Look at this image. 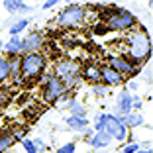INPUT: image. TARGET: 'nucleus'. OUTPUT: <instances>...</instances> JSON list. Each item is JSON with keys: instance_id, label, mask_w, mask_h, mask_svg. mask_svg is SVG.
<instances>
[{"instance_id": "obj_30", "label": "nucleus", "mask_w": 153, "mask_h": 153, "mask_svg": "<svg viewBox=\"0 0 153 153\" xmlns=\"http://www.w3.org/2000/svg\"><path fill=\"white\" fill-rule=\"evenodd\" d=\"M92 135H94V131H92V130H88V128H86V134H85V140H86V141H88V140H90V137H92Z\"/></svg>"}, {"instance_id": "obj_29", "label": "nucleus", "mask_w": 153, "mask_h": 153, "mask_svg": "<svg viewBox=\"0 0 153 153\" xmlns=\"http://www.w3.org/2000/svg\"><path fill=\"white\" fill-rule=\"evenodd\" d=\"M30 12H33V8H32V6H26V4H24L22 10H20L18 14H30Z\"/></svg>"}, {"instance_id": "obj_24", "label": "nucleus", "mask_w": 153, "mask_h": 153, "mask_svg": "<svg viewBox=\"0 0 153 153\" xmlns=\"http://www.w3.org/2000/svg\"><path fill=\"white\" fill-rule=\"evenodd\" d=\"M104 130V114H98L94 118V131H102Z\"/></svg>"}, {"instance_id": "obj_10", "label": "nucleus", "mask_w": 153, "mask_h": 153, "mask_svg": "<svg viewBox=\"0 0 153 153\" xmlns=\"http://www.w3.org/2000/svg\"><path fill=\"white\" fill-rule=\"evenodd\" d=\"M43 43H45L43 33L33 32V33H30L27 37L22 39V53H33V51H39L41 47H43Z\"/></svg>"}, {"instance_id": "obj_9", "label": "nucleus", "mask_w": 153, "mask_h": 153, "mask_svg": "<svg viewBox=\"0 0 153 153\" xmlns=\"http://www.w3.org/2000/svg\"><path fill=\"white\" fill-rule=\"evenodd\" d=\"M108 67L114 69V71H118V73H122L124 76L137 71V69H135L126 57H122V55H110V57H108Z\"/></svg>"}, {"instance_id": "obj_32", "label": "nucleus", "mask_w": 153, "mask_h": 153, "mask_svg": "<svg viewBox=\"0 0 153 153\" xmlns=\"http://www.w3.org/2000/svg\"><path fill=\"white\" fill-rule=\"evenodd\" d=\"M2 47H4V43H2V41H0V49H2Z\"/></svg>"}, {"instance_id": "obj_27", "label": "nucleus", "mask_w": 153, "mask_h": 153, "mask_svg": "<svg viewBox=\"0 0 153 153\" xmlns=\"http://www.w3.org/2000/svg\"><path fill=\"white\" fill-rule=\"evenodd\" d=\"M59 2H61V0H45L41 8H43V10H49V8H53V6H57Z\"/></svg>"}, {"instance_id": "obj_26", "label": "nucleus", "mask_w": 153, "mask_h": 153, "mask_svg": "<svg viewBox=\"0 0 153 153\" xmlns=\"http://www.w3.org/2000/svg\"><path fill=\"white\" fill-rule=\"evenodd\" d=\"M75 149H76V145L71 141V143H65L63 147H59L57 153H75Z\"/></svg>"}, {"instance_id": "obj_7", "label": "nucleus", "mask_w": 153, "mask_h": 153, "mask_svg": "<svg viewBox=\"0 0 153 153\" xmlns=\"http://www.w3.org/2000/svg\"><path fill=\"white\" fill-rule=\"evenodd\" d=\"M104 131H108V134L112 135V140L120 141V143H122V141H126L128 135H130L128 128L124 126L114 114H104Z\"/></svg>"}, {"instance_id": "obj_21", "label": "nucleus", "mask_w": 153, "mask_h": 153, "mask_svg": "<svg viewBox=\"0 0 153 153\" xmlns=\"http://www.w3.org/2000/svg\"><path fill=\"white\" fill-rule=\"evenodd\" d=\"M22 6H24L22 0H4V8H6V12H10V14H18L20 10H22Z\"/></svg>"}, {"instance_id": "obj_19", "label": "nucleus", "mask_w": 153, "mask_h": 153, "mask_svg": "<svg viewBox=\"0 0 153 153\" xmlns=\"http://www.w3.org/2000/svg\"><path fill=\"white\" fill-rule=\"evenodd\" d=\"M10 79V59L0 57V85H4Z\"/></svg>"}, {"instance_id": "obj_8", "label": "nucleus", "mask_w": 153, "mask_h": 153, "mask_svg": "<svg viewBox=\"0 0 153 153\" xmlns=\"http://www.w3.org/2000/svg\"><path fill=\"white\" fill-rule=\"evenodd\" d=\"M100 79H102L104 86H120L126 81V76L122 75V73L110 69L108 65H100Z\"/></svg>"}, {"instance_id": "obj_11", "label": "nucleus", "mask_w": 153, "mask_h": 153, "mask_svg": "<svg viewBox=\"0 0 153 153\" xmlns=\"http://www.w3.org/2000/svg\"><path fill=\"white\" fill-rule=\"evenodd\" d=\"M134 98L135 96L131 94V92H128V90H124V92H120V96H118V102H116V108H114V116H126V114L131 112V104H134Z\"/></svg>"}, {"instance_id": "obj_4", "label": "nucleus", "mask_w": 153, "mask_h": 153, "mask_svg": "<svg viewBox=\"0 0 153 153\" xmlns=\"http://www.w3.org/2000/svg\"><path fill=\"white\" fill-rule=\"evenodd\" d=\"M104 22H106V30H112V32H128L137 24L134 14H130L128 10H112L108 12Z\"/></svg>"}, {"instance_id": "obj_13", "label": "nucleus", "mask_w": 153, "mask_h": 153, "mask_svg": "<svg viewBox=\"0 0 153 153\" xmlns=\"http://www.w3.org/2000/svg\"><path fill=\"white\" fill-rule=\"evenodd\" d=\"M88 143L92 145L94 149H102V147H108L110 143H112V135L108 134V131H94V135L88 140Z\"/></svg>"}, {"instance_id": "obj_20", "label": "nucleus", "mask_w": 153, "mask_h": 153, "mask_svg": "<svg viewBox=\"0 0 153 153\" xmlns=\"http://www.w3.org/2000/svg\"><path fill=\"white\" fill-rule=\"evenodd\" d=\"M67 108L71 110V116H85V114H86V108L82 106L81 102H76L75 98H71L67 102Z\"/></svg>"}, {"instance_id": "obj_15", "label": "nucleus", "mask_w": 153, "mask_h": 153, "mask_svg": "<svg viewBox=\"0 0 153 153\" xmlns=\"http://www.w3.org/2000/svg\"><path fill=\"white\" fill-rule=\"evenodd\" d=\"M116 118L128 128V130H130V128H140V126H143V122H145L140 112H130V114H126V116H116Z\"/></svg>"}, {"instance_id": "obj_2", "label": "nucleus", "mask_w": 153, "mask_h": 153, "mask_svg": "<svg viewBox=\"0 0 153 153\" xmlns=\"http://www.w3.org/2000/svg\"><path fill=\"white\" fill-rule=\"evenodd\" d=\"M47 69V59L41 51L20 55V76L22 81H33L39 79Z\"/></svg>"}, {"instance_id": "obj_17", "label": "nucleus", "mask_w": 153, "mask_h": 153, "mask_svg": "<svg viewBox=\"0 0 153 153\" xmlns=\"http://www.w3.org/2000/svg\"><path fill=\"white\" fill-rule=\"evenodd\" d=\"M27 26H30V20L27 18H18V20H14V24H8L6 27H8V32L12 36H20Z\"/></svg>"}, {"instance_id": "obj_5", "label": "nucleus", "mask_w": 153, "mask_h": 153, "mask_svg": "<svg viewBox=\"0 0 153 153\" xmlns=\"http://www.w3.org/2000/svg\"><path fill=\"white\" fill-rule=\"evenodd\" d=\"M85 16H86V8H82L79 4H69L59 14L57 24L63 27H79L85 24Z\"/></svg>"}, {"instance_id": "obj_16", "label": "nucleus", "mask_w": 153, "mask_h": 153, "mask_svg": "<svg viewBox=\"0 0 153 153\" xmlns=\"http://www.w3.org/2000/svg\"><path fill=\"white\" fill-rule=\"evenodd\" d=\"M67 126L75 131H85L88 128V120L86 116H67Z\"/></svg>"}, {"instance_id": "obj_14", "label": "nucleus", "mask_w": 153, "mask_h": 153, "mask_svg": "<svg viewBox=\"0 0 153 153\" xmlns=\"http://www.w3.org/2000/svg\"><path fill=\"white\" fill-rule=\"evenodd\" d=\"M2 49L8 53V57H20V55H22V37L20 36H12L4 43Z\"/></svg>"}, {"instance_id": "obj_18", "label": "nucleus", "mask_w": 153, "mask_h": 153, "mask_svg": "<svg viewBox=\"0 0 153 153\" xmlns=\"http://www.w3.org/2000/svg\"><path fill=\"white\" fill-rule=\"evenodd\" d=\"M14 135H12V131H0V153H4V151H8L10 147L14 145Z\"/></svg>"}, {"instance_id": "obj_6", "label": "nucleus", "mask_w": 153, "mask_h": 153, "mask_svg": "<svg viewBox=\"0 0 153 153\" xmlns=\"http://www.w3.org/2000/svg\"><path fill=\"white\" fill-rule=\"evenodd\" d=\"M69 90L65 88V85L61 81H59L57 76L49 75V79H47V82L43 85V100L47 104H53L57 102L59 98H63V96H67Z\"/></svg>"}, {"instance_id": "obj_25", "label": "nucleus", "mask_w": 153, "mask_h": 153, "mask_svg": "<svg viewBox=\"0 0 153 153\" xmlns=\"http://www.w3.org/2000/svg\"><path fill=\"white\" fill-rule=\"evenodd\" d=\"M92 92H94L96 96H106L108 88H106L104 85H92Z\"/></svg>"}, {"instance_id": "obj_33", "label": "nucleus", "mask_w": 153, "mask_h": 153, "mask_svg": "<svg viewBox=\"0 0 153 153\" xmlns=\"http://www.w3.org/2000/svg\"><path fill=\"white\" fill-rule=\"evenodd\" d=\"M149 4H151V0H149Z\"/></svg>"}, {"instance_id": "obj_28", "label": "nucleus", "mask_w": 153, "mask_h": 153, "mask_svg": "<svg viewBox=\"0 0 153 153\" xmlns=\"http://www.w3.org/2000/svg\"><path fill=\"white\" fill-rule=\"evenodd\" d=\"M32 141H33V145H36L37 151H43V149H45V143H43L41 140H32Z\"/></svg>"}, {"instance_id": "obj_3", "label": "nucleus", "mask_w": 153, "mask_h": 153, "mask_svg": "<svg viewBox=\"0 0 153 153\" xmlns=\"http://www.w3.org/2000/svg\"><path fill=\"white\" fill-rule=\"evenodd\" d=\"M51 75L57 76L59 81L65 85L67 90H71L81 81V65L76 63L75 59H59L53 65V73Z\"/></svg>"}, {"instance_id": "obj_23", "label": "nucleus", "mask_w": 153, "mask_h": 153, "mask_svg": "<svg viewBox=\"0 0 153 153\" xmlns=\"http://www.w3.org/2000/svg\"><path fill=\"white\" fill-rule=\"evenodd\" d=\"M22 145H24V149H26V153H37V149H36V145H33L32 140H22Z\"/></svg>"}, {"instance_id": "obj_12", "label": "nucleus", "mask_w": 153, "mask_h": 153, "mask_svg": "<svg viewBox=\"0 0 153 153\" xmlns=\"http://www.w3.org/2000/svg\"><path fill=\"white\" fill-rule=\"evenodd\" d=\"M81 79H85V81H88L90 85H100L102 82V79H100V65H85V67H81Z\"/></svg>"}, {"instance_id": "obj_22", "label": "nucleus", "mask_w": 153, "mask_h": 153, "mask_svg": "<svg viewBox=\"0 0 153 153\" xmlns=\"http://www.w3.org/2000/svg\"><path fill=\"white\" fill-rule=\"evenodd\" d=\"M141 149V145L140 143H135V141H131V143H128L126 147L122 149V153H137Z\"/></svg>"}, {"instance_id": "obj_31", "label": "nucleus", "mask_w": 153, "mask_h": 153, "mask_svg": "<svg viewBox=\"0 0 153 153\" xmlns=\"http://www.w3.org/2000/svg\"><path fill=\"white\" fill-rule=\"evenodd\" d=\"M67 2H69V4H75V0H67Z\"/></svg>"}, {"instance_id": "obj_1", "label": "nucleus", "mask_w": 153, "mask_h": 153, "mask_svg": "<svg viewBox=\"0 0 153 153\" xmlns=\"http://www.w3.org/2000/svg\"><path fill=\"white\" fill-rule=\"evenodd\" d=\"M124 41H126V51L120 53V55L126 57L134 67L151 57V37L147 36V30L145 27H140L137 32L128 33Z\"/></svg>"}]
</instances>
